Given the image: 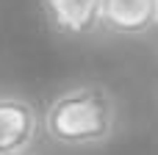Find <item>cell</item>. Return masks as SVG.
I'll list each match as a JSON object with an SVG mask.
<instances>
[{"instance_id": "cell-1", "label": "cell", "mask_w": 158, "mask_h": 155, "mask_svg": "<svg viewBox=\"0 0 158 155\" xmlns=\"http://www.w3.org/2000/svg\"><path fill=\"white\" fill-rule=\"evenodd\" d=\"M117 100L100 83H81L56 94L44 114L42 130L61 147H103L117 133Z\"/></svg>"}, {"instance_id": "cell-2", "label": "cell", "mask_w": 158, "mask_h": 155, "mask_svg": "<svg viewBox=\"0 0 158 155\" xmlns=\"http://www.w3.org/2000/svg\"><path fill=\"white\" fill-rule=\"evenodd\" d=\"M42 116L19 94H0V155H28L36 144Z\"/></svg>"}, {"instance_id": "cell-3", "label": "cell", "mask_w": 158, "mask_h": 155, "mask_svg": "<svg viewBox=\"0 0 158 155\" xmlns=\"http://www.w3.org/2000/svg\"><path fill=\"white\" fill-rule=\"evenodd\" d=\"M100 28L117 36H144L158 28L156 0H103Z\"/></svg>"}, {"instance_id": "cell-4", "label": "cell", "mask_w": 158, "mask_h": 155, "mask_svg": "<svg viewBox=\"0 0 158 155\" xmlns=\"http://www.w3.org/2000/svg\"><path fill=\"white\" fill-rule=\"evenodd\" d=\"M47 25L69 39L89 36L100 28V3L103 0H39Z\"/></svg>"}, {"instance_id": "cell-5", "label": "cell", "mask_w": 158, "mask_h": 155, "mask_svg": "<svg viewBox=\"0 0 158 155\" xmlns=\"http://www.w3.org/2000/svg\"><path fill=\"white\" fill-rule=\"evenodd\" d=\"M156 6H158V0H156Z\"/></svg>"}]
</instances>
